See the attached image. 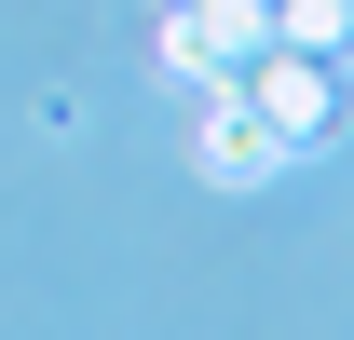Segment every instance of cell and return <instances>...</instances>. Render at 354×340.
Segmentation results:
<instances>
[{
    "label": "cell",
    "instance_id": "6da1fadb",
    "mask_svg": "<svg viewBox=\"0 0 354 340\" xmlns=\"http://www.w3.org/2000/svg\"><path fill=\"white\" fill-rule=\"evenodd\" d=\"M191 164L218 177V191H272V177L300 164L286 136L259 123V95H245V68H218V82H191Z\"/></svg>",
    "mask_w": 354,
    "mask_h": 340
},
{
    "label": "cell",
    "instance_id": "7a4b0ae2",
    "mask_svg": "<svg viewBox=\"0 0 354 340\" xmlns=\"http://www.w3.org/2000/svg\"><path fill=\"white\" fill-rule=\"evenodd\" d=\"M272 41V0H164V82H218Z\"/></svg>",
    "mask_w": 354,
    "mask_h": 340
},
{
    "label": "cell",
    "instance_id": "3957f363",
    "mask_svg": "<svg viewBox=\"0 0 354 340\" xmlns=\"http://www.w3.org/2000/svg\"><path fill=\"white\" fill-rule=\"evenodd\" d=\"M245 95H259V123L286 136V150H313V136L341 123V82H327V55H300V41H259V55H245Z\"/></svg>",
    "mask_w": 354,
    "mask_h": 340
},
{
    "label": "cell",
    "instance_id": "277c9868",
    "mask_svg": "<svg viewBox=\"0 0 354 340\" xmlns=\"http://www.w3.org/2000/svg\"><path fill=\"white\" fill-rule=\"evenodd\" d=\"M272 41H300V55L341 68V55H354V0H272Z\"/></svg>",
    "mask_w": 354,
    "mask_h": 340
}]
</instances>
